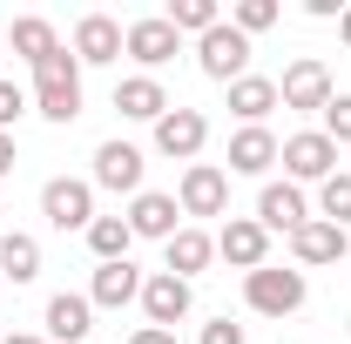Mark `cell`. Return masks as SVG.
Masks as SVG:
<instances>
[{"label": "cell", "mask_w": 351, "mask_h": 344, "mask_svg": "<svg viewBox=\"0 0 351 344\" xmlns=\"http://www.w3.org/2000/svg\"><path fill=\"white\" fill-rule=\"evenodd\" d=\"M324 135H331V142H351V95H331V108H324Z\"/></svg>", "instance_id": "cell-29"}, {"label": "cell", "mask_w": 351, "mask_h": 344, "mask_svg": "<svg viewBox=\"0 0 351 344\" xmlns=\"http://www.w3.org/2000/svg\"><path fill=\"white\" fill-rule=\"evenodd\" d=\"M162 21H169L176 34H196V41H203L223 14H217V0H169V14H162Z\"/></svg>", "instance_id": "cell-26"}, {"label": "cell", "mask_w": 351, "mask_h": 344, "mask_svg": "<svg viewBox=\"0 0 351 344\" xmlns=\"http://www.w3.org/2000/svg\"><path fill=\"white\" fill-rule=\"evenodd\" d=\"M129 243H135L129 216H95V223H88V250L101 263H129Z\"/></svg>", "instance_id": "cell-23"}, {"label": "cell", "mask_w": 351, "mask_h": 344, "mask_svg": "<svg viewBox=\"0 0 351 344\" xmlns=\"http://www.w3.org/2000/svg\"><path fill=\"white\" fill-rule=\"evenodd\" d=\"M291 250H298V263H338V257L351 250V243H345V230H338V223H324V216H311L304 230L291 236Z\"/></svg>", "instance_id": "cell-19"}, {"label": "cell", "mask_w": 351, "mask_h": 344, "mask_svg": "<svg viewBox=\"0 0 351 344\" xmlns=\"http://www.w3.org/2000/svg\"><path fill=\"white\" fill-rule=\"evenodd\" d=\"M0 344H47V338H0Z\"/></svg>", "instance_id": "cell-35"}, {"label": "cell", "mask_w": 351, "mask_h": 344, "mask_svg": "<svg viewBox=\"0 0 351 344\" xmlns=\"http://www.w3.org/2000/svg\"><path fill=\"white\" fill-rule=\"evenodd\" d=\"M203 344H243V324L217 317V324H203Z\"/></svg>", "instance_id": "cell-31"}, {"label": "cell", "mask_w": 351, "mask_h": 344, "mask_svg": "<svg viewBox=\"0 0 351 344\" xmlns=\"http://www.w3.org/2000/svg\"><path fill=\"white\" fill-rule=\"evenodd\" d=\"M338 41L351 47V7H345V14H338Z\"/></svg>", "instance_id": "cell-34"}, {"label": "cell", "mask_w": 351, "mask_h": 344, "mask_svg": "<svg viewBox=\"0 0 351 344\" xmlns=\"http://www.w3.org/2000/svg\"><path fill=\"white\" fill-rule=\"evenodd\" d=\"M122 41H129V27H122V21H108V14H88L82 27H75V61H88V68H101V61H122Z\"/></svg>", "instance_id": "cell-12"}, {"label": "cell", "mask_w": 351, "mask_h": 344, "mask_svg": "<svg viewBox=\"0 0 351 344\" xmlns=\"http://www.w3.org/2000/svg\"><path fill=\"white\" fill-rule=\"evenodd\" d=\"M176 41H182V34H176L169 21L149 14V21H129V41H122V47H129L142 68H162V61H176Z\"/></svg>", "instance_id": "cell-14"}, {"label": "cell", "mask_w": 351, "mask_h": 344, "mask_svg": "<svg viewBox=\"0 0 351 344\" xmlns=\"http://www.w3.org/2000/svg\"><path fill=\"white\" fill-rule=\"evenodd\" d=\"M135 297H142V270L135 263H101L95 284H88V304H101V310H122Z\"/></svg>", "instance_id": "cell-17"}, {"label": "cell", "mask_w": 351, "mask_h": 344, "mask_svg": "<svg viewBox=\"0 0 351 344\" xmlns=\"http://www.w3.org/2000/svg\"><path fill=\"white\" fill-rule=\"evenodd\" d=\"M129 344H176V331H162V324H142Z\"/></svg>", "instance_id": "cell-32"}, {"label": "cell", "mask_w": 351, "mask_h": 344, "mask_svg": "<svg viewBox=\"0 0 351 344\" xmlns=\"http://www.w3.org/2000/svg\"><path fill=\"white\" fill-rule=\"evenodd\" d=\"M277 162L298 175V182H324V175H338V142L324 129H304V135H291V142L277 149Z\"/></svg>", "instance_id": "cell-4"}, {"label": "cell", "mask_w": 351, "mask_h": 344, "mask_svg": "<svg viewBox=\"0 0 351 344\" xmlns=\"http://www.w3.org/2000/svg\"><path fill=\"white\" fill-rule=\"evenodd\" d=\"M0 270H7V284H34L41 277V243L21 236V230H7L0 236Z\"/></svg>", "instance_id": "cell-24"}, {"label": "cell", "mask_w": 351, "mask_h": 344, "mask_svg": "<svg viewBox=\"0 0 351 344\" xmlns=\"http://www.w3.org/2000/svg\"><path fill=\"white\" fill-rule=\"evenodd\" d=\"M203 142H210L203 108H169V115L156 122V149H162V156H176V162H196V156H203Z\"/></svg>", "instance_id": "cell-9"}, {"label": "cell", "mask_w": 351, "mask_h": 344, "mask_svg": "<svg viewBox=\"0 0 351 344\" xmlns=\"http://www.w3.org/2000/svg\"><path fill=\"white\" fill-rule=\"evenodd\" d=\"M317 203H324V223H338V230H345V223H351V175H345V169H338V175H324Z\"/></svg>", "instance_id": "cell-27"}, {"label": "cell", "mask_w": 351, "mask_h": 344, "mask_svg": "<svg viewBox=\"0 0 351 344\" xmlns=\"http://www.w3.org/2000/svg\"><path fill=\"white\" fill-rule=\"evenodd\" d=\"M196 61H203L210 82H243V68H250V34H237L230 21H217V27L196 41Z\"/></svg>", "instance_id": "cell-3"}, {"label": "cell", "mask_w": 351, "mask_h": 344, "mask_svg": "<svg viewBox=\"0 0 351 344\" xmlns=\"http://www.w3.org/2000/svg\"><path fill=\"white\" fill-rule=\"evenodd\" d=\"M88 317H95V304H88V297H68V291L47 297V344H82L88 331H95Z\"/></svg>", "instance_id": "cell-18"}, {"label": "cell", "mask_w": 351, "mask_h": 344, "mask_svg": "<svg viewBox=\"0 0 351 344\" xmlns=\"http://www.w3.org/2000/svg\"><path fill=\"white\" fill-rule=\"evenodd\" d=\"M21 108H27V95L14 82H0V135H7V122H21Z\"/></svg>", "instance_id": "cell-30"}, {"label": "cell", "mask_w": 351, "mask_h": 344, "mask_svg": "<svg viewBox=\"0 0 351 344\" xmlns=\"http://www.w3.org/2000/svg\"><path fill=\"white\" fill-rule=\"evenodd\" d=\"M176 216H182V203H176V196H162V189H142V196L129 203V230H135V236H162V243H169L176 230H182Z\"/></svg>", "instance_id": "cell-15"}, {"label": "cell", "mask_w": 351, "mask_h": 344, "mask_svg": "<svg viewBox=\"0 0 351 344\" xmlns=\"http://www.w3.org/2000/svg\"><path fill=\"white\" fill-rule=\"evenodd\" d=\"M257 223H263V230H284V236H298V230L311 223L304 189H298V182H263V196H257Z\"/></svg>", "instance_id": "cell-10"}, {"label": "cell", "mask_w": 351, "mask_h": 344, "mask_svg": "<svg viewBox=\"0 0 351 344\" xmlns=\"http://www.w3.org/2000/svg\"><path fill=\"white\" fill-rule=\"evenodd\" d=\"M115 108H122L129 122H162L176 101L162 95V82H156V75H129V82L115 88Z\"/></svg>", "instance_id": "cell-16"}, {"label": "cell", "mask_w": 351, "mask_h": 344, "mask_svg": "<svg viewBox=\"0 0 351 344\" xmlns=\"http://www.w3.org/2000/svg\"><path fill=\"white\" fill-rule=\"evenodd\" d=\"M277 149H284V142H277L270 129H237L230 135V169L237 175H263L270 162H277Z\"/></svg>", "instance_id": "cell-20"}, {"label": "cell", "mask_w": 351, "mask_h": 344, "mask_svg": "<svg viewBox=\"0 0 351 344\" xmlns=\"http://www.w3.org/2000/svg\"><path fill=\"white\" fill-rule=\"evenodd\" d=\"M41 216L54 230H88V223H95V189L75 182V175H54L41 189Z\"/></svg>", "instance_id": "cell-5"}, {"label": "cell", "mask_w": 351, "mask_h": 344, "mask_svg": "<svg viewBox=\"0 0 351 344\" xmlns=\"http://www.w3.org/2000/svg\"><path fill=\"white\" fill-rule=\"evenodd\" d=\"M95 182L142 196V149H135V142H101V149H95Z\"/></svg>", "instance_id": "cell-13"}, {"label": "cell", "mask_w": 351, "mask_h": 344, "mask_svg": "<svg viewBox=\"0 0 351 344\" xmlns=\"http://www.w3.org/2000/svg\"><path fill=\"white\" fill-rule=\"evenodd\" d=\"M230 27H237V34H263V27H277V0H237V7H230Z\"/></svg>", "instance_id": "cell-28"}, {"label": "cell", "mask_w": 351, "mask_h": 344, "mask_svg": "<svg viewBox=\"0 0 351 344\" xmlns=\"http://www.w3.org/2000/svg\"><path fill=\"white\" fill-rule=\"evenodd\" d=\"M210 257H217V236H203V230H176L169 236V277H182V284H189Z\"/></svg>", "instance_id": "cell-22"}, {"label": "cell", "mask_w": 351, "mask_h": 344, "mask_svg": "<svg viewBox=\"0 0 351 344\" xmlns=\"http://www.w3.org/2000/svg\"><path fill=\"white\" fill-rule=\"evenodd\" d=\"M34 108H41L47 122H75L82 115V61L68 47L47 54L41 68H34Z\"/></svg>", "instance_id": "cell-1"}, {"label": "cell", "mask_w": 351, "mask_h": 344, "mask_svg": "<svg viewBox=\"0 0 351 344\" xmlns=\"http://www.w3.org/2000/svg\"><path fill=\"white\" fill-rule=\"evenodd\" d=\"M217 257L237 263V270H263V257H270V230H263L257 216H230L217 230Z\"/></svg>", "instance_id": "cell-7"}, {"label": "cell", "mask_w": 351, "mask_h": 344, "mask_svg": "<svg viewBox=\"0 0 351 344\" xmlns=\"http://www.w3.org/2000/svg\"><path fill=\"white\" fill-rule=\"evenodd\" d=\"M277 101H284V108H317V115H324V108H331V68H324V61H291V68H284V82H277Z\"/></svg>", "instance_id": "cell-6"}, {"label": "cell", "mask_w": 351, "mask_h": 344, "mask_svg": "<svg viewBox=\"0 0 351 344\" xmlns=\"http://www.w3.org/2000/svg\"><path fill=\"white\" fill-rule=\"evenodd\" d=\"M243 297H250V310H263V317H291V310H304L311 297V284H304V270H250L243 277Z\"/></svg>", "instance_id": "cell-2"}, {"label": "cell", "mask_w": 351, "mask_h": 344, "mask_svg": "<svg viewBox=\"0 0 351 344\" xmlns=\"http://www.w3.org/2000/svg\"><path fill=\"white\" fill-rule=\"evenodd\" d=\"M14 162H21V149H14V135H0V175L14 169Z\"/></svg>", "instance_id": "cell-33"}, {"label": "cell", "mask_w": 351, "mask_h": 344, "mask_svg": "<svg viewBox=\"0 0 351 344\" xmlns=\"http://www.w3.org/2000/svg\"><path fill=\"white\" fill-rule=\"evenodd\" d=\"M270 108H277V82H263V75L230 82V115H243V129H263Z\"/></svg>", "instance_id": "cell-21"}, {"label": "cell", "mask_w": 351, "mask_h": 344, "mask_svg": "<svg viewBox=\"0 0 351 344\" xmlns=\"http://www.w3.org/2000/svg\"><path fill=\"white\" fill-rule=\"evenodd\" d=\"M14 54H27V61L41 68L47 54H61V41H54V27H47L41 14H21V21H14Z\"/></svg>", "instance_id": "cell-25"}, {"label": "cell", "mask_w": 351, "mask_h": 344, "mask_svg": "<svg viewBox=\"0 0 351 344\" xmlns=\"http://www.w3.org/2000/svg\"><path fill=\"white\" fill-rule=\"evenodd\" d=\"M176 203H182V216H223L230 210V175H223L217 162H189Z\"/></svg>", "instance_id": "cell-8"}, {"label": "cell", "mask_w": 351, "mask_h": 344, "mask_svg": "<svg viewBox=\"0 0 351 344\" xmlns=\"http://www.w3.org/2000/svg\"><path fill=\"white\" fill-rule=\"evenodd\" d=\"M142 310H149V324H162V331H176V324L189 317V284H182V277H169V270L142 277Z\"/></svg>", "instance_id": "cell-11"}]
</instances>
